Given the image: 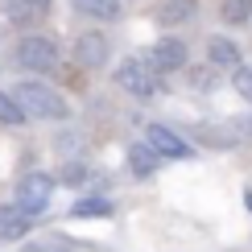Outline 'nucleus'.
I'll use <instances>...</instances> for the list:
<instances>
[{
    "instance_id": "1",
    "label": "nucleus",
    "mask_w": 252,
    "mask_h": 252,
    "mask_svg": "<svg viewBox=\"0 0 252 252\" xmlns=\"http://www.w3.org/2000/svg\"><path fill=\"white\" fill-rule=\"evenodd\" d=\"M13 95L21 99L29 120H66L70 116V103L62 99L58 87H50L46 79H21L13 83Z\"/></svg>"
},
{
    "instance_id": "2",
    "label": "nucleus",
    "mask_w": 252,
    "mask_h": 252,
    "mask_svg": "<svg viewBox=\"0 0 252 252\" xmlns=\"http://www.w3.org/2000/svg\"><path fill=\"white\" fill-rule=\"evenodd\" d=\"M17 66H25V70H33V75H58L62 70V50H58V41L54 37H46V33H25L17 41Z\"/></svg>"
},
{
    "instance_id": "3",
    "label": "nucleus",
    "mask_w": 252,
    "mask_h": 252,
    "mask_svg": "<svg viewBox=\"0 0 252 252\" xmlns=\"http://www.w3.org/2000/svg\"><path fill=\"white\" fill-rule=\"evenodd\" d=\"M112 79H116V87H124L132 99H157V95H165V75H157L145 58H124Z\"/></svg>"
},
{
    "instance_id": "4",
    "label": "nucleus",
    "mask_w": 252,
    "mask_h": 252,
    "mask_svg": "<svg viewBox=\"0 0 252 252\" xmlns=\"http://www.w3.org/2000/svg\"><path fill=\"white\" fill-rule=\"evenodd\" d=\"M54 186H58V178L46 174V170L21 174V182H17V190H13V203H17L25 215L37 219V215L50 211V203H54Z\"/></svg>"
},
{
    "instance_id": "5",
    "label": "nucleus",
    "mask_w": 252,
    "mask_h": 252,
    "mask_svg": "<svg viewBox=\"0 0 252 252\" xmlns=\"http://www.w3.org/2000/svg\"><path fill=\"white\" fill-rule=\"evenodd\" d=\"M186 58H190V50H186L182 37H157L149 50H145V62L157 70V75H174V70H186Z\"/></svg>"
},
{
    "instance_id": "6",
    "label": "nucleus",
    "mask_w": 252,
    "mask_h": 252,
    "mask_svg": "<svg viewBox=\"0 0 252 252\" xmlns=\"http://www.w3.org/2000/svg\"><path fill=\"white\" fill-rule=\"evenodd\" d=\"M145 141H149L165 161H190L194 157V145L186 141L182 132H174L170 124H145Z\"/></svg>"
},
{
    "instance_id": "7",
    "label": "nucleus",
    "mask_w": 252,
    "mask_h": 252,
    "mask_svg": "<svg viewBox=\"0 0 252 252\" xmlns=\"http://www.w3.org/2000/svg\"><path fill=\"white\" fill-rule=\"evenodd\" d=\"M108 58H112V46H108V37H103L99 29H83L75 37V62L83 70H103Z\"/></svg>"
},
{
    "instance_id": "8",
    "label": "nucleus",
    "mask_w": 252,
    "mask_h": 252,
    "mask_svg": "<svg viewBox=\"0 0 252 252\" xmlns=\"http://www.w3.org/2000/svg\"><path fill=\"white\" fill-rule=\"evenodd\" d=\"M29 227H33V215H25L17 203L0 207V244H13V240H25Z\"/></svg>"
},
{
    "instance_id": "9",
    "label": "nucleus",
    "mask_w": 252,
    "mask_h": 252,
    "mask_svg": "<svg viewBox=\"0 0 252 252\" xmlns=\"http://www.w3.org/2000/svg\"><path fill=\"white\" fill-rule=\"evenodd\" d=\"M207 62H211L215 70H236V66H244L240 46H236L232 37H211V41H207Z\"/></svg>"
},
{
    "instance_id": "10",
    "label": "nucleus",
    "mask_w": 252,
    "mask_h": 252,
    "mask_svg": "<svg viewBox=\"0 0 252 252\" xmlns=\"http://www.w3.org/2000/svg\"><path fill=\"white\" fill-rule=\"evenodd\" d=\"M165 157L153 149L149 141H141V145H128V170L136 174V178H149V174H157V165H161Z\"/></svg>"
},
{
    "instance_id": "11",
    "label": "nucleus",
    "mask_w": 252,
    "mask_h": 252,
    "mask_svg": "<svg viewBox=\"0 0 252 252\" xmlns=\"http://www.w3.org/2000/svg\"><path fill=\"white\" fill-rule=\"evenodd\" d=\"M116 211V203H112V194H83L70 203V215L75 219H103Z\"/></svg>"
},
{
    "instance_id": "12",
    "label": "nucleus",
    "mask_w": 252,
    "mask_h": 252,
    "mask_svg": "<svg viewBox=\"0 0 252 252\" xmlns=\"http://www.w3.org/2000/svg\"><path fill=\"white\" fill-rule=\"evenodd\" d=\"M198 13V0H161V8H157V21H161L165 29L174 25H186V21H194Z\"/></svg>"
},
{
    "instance_id": "13",
    "label": "nucleus",
    "mask_w": 252,
    "mask_h": 252,
    "mask_svg": "<svg viewBox=\"0 0 252 252\" xmlns=\"http://www.w3.org/2000/svg\"><path fill=\"white\" fill-rule=\"evenodd\" d=\"M70 4H75V13L95 17V21H120V13H124L120 0H70Z\"/></svg>"
},
{
    "instance_id": "14",
    "label": "nucleus",
    "mask_w": 252,
    "mask_h": 252,
    "mask_svg": "<svg viewBox=\"0 0 252 252\" xmlns=\"http://www.w3.org/2000/svg\"><path fill=\"white\" fill-rule=\"evenodd\" d=\"M0 124H4V128H25L29 124L25 108H21V99L13 91H0Z\"/></svg>"
},
{
    "instance_id": "15",
    "label": "nucleus",
    "mask_w": 252,
    "mask_h": 252,
    "mask_svg": "<svg viewBox=\"0 0 252 252\" xmlns=\"http://www.w3.org/2000/svg\"><path fill=\"white\" fill-rule=\"evenodd\" d=\"M219 17H223L227 25H244L252 17V0H223V4H219Z\"/></svg>"
},
{
    "instance_id": "16",
    "label": "nucleus",
    "mask_w": 252,
    "mask_h": 252,
    "mask_svg": "<svg viewBox=\"0 0 252 252\" xmlns=\"http://www.w3.org/2000/svg\"><path fill=\"white\" fill-rule=\"evenodd\" d=\"M232 87H236L240 99L252 103V66H236V70H232Z\"/></svg>"
},
{
    "instance_id": "17",
    "label": "nucleus",
    "mask_w": 252,
    "mask_h": 252,
    "mask_svg": "<svg viewBox=\"0 0 252 252\" xmlns=\"http://www.w3.org/2000/svg\"><path fill=\"white\" fill-rule=\"evenodd\" d=\"M83 178H87V165H83V161H79V157H75V161H70V165H66V170H62V182H70V186H79V182H83Z\"/></svg>"
},
{
    "instance_id": "18",
    "label": "nucleus",
    "mask_w": 252,
    "mask_h": 252,
    "mask_svg": "<svg viewBox=\"0 0 252 252\" xmlns=\"http://www.w3.org/2000/svg\"><path fill=\"white\" fill-rule=\"evenodd\" d=\"M190 83H194V87H215V66L207 62L203 70H190Z\"/></svg>"
},
{
    "instance_id": "19",
    "label": "nucleus",
    "mask_w": 252,
    "mask_h": 252,
    "mask_svg": "<svg viewBox=\"0 0 252 252\" xmlns=\"http://www.w3.org/2000/svg\"><path fill=\"white\" fill-rule=\"evenodd\" d=\"M29 4H33L37 13H50V4H54V0H29Z\"/></svg>"
}]
</instances>
